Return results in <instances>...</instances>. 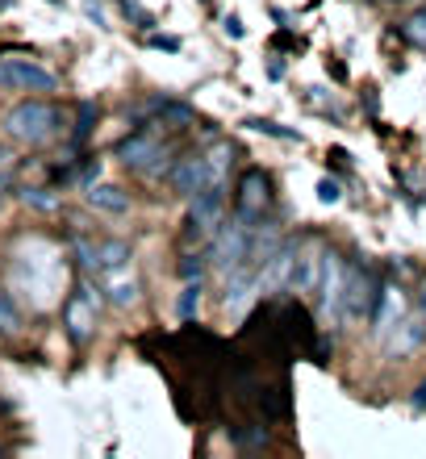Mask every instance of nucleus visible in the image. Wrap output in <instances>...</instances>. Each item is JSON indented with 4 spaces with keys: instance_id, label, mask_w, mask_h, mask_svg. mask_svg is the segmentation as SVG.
Here are the masks:
<instances>
[{
    "instance_id": "obj_6",
    "label": "nucleus",
    "mask_w": 426,
    "mask_h": 459,
    "mask_svg": "<svg viewBox=\"0 0 426 459\" xmlns=\"http://www.w3.org/2000/svg\"><path fill=\"white\" fill-rule=\"evenodd\" d=\"M222 213H226V184H205L196 196H188V238L196 234H209V230L222 226Z\"/></svg>"
},
{
    "instance_id": "obj_9",
    "label": "nucleus",
    "mask_w": 426,
    "mask_h": 459,
    "mask_svg": "<svg viewBox=\"0 0 426 459\" xmlns=\"http://www.w3.org/2000/svg\"><path fill=\"white\" fill-rule=\"evenodd\" d=\"M343 280H347V264L339 251L322 247V280H317V301L322 309H343Z\"/></svg>"
},
{
    "instance_id": "obj_13",
    "label": "nucleus",
    "mask_w": 426,
    "mask_h": 459,
    "mask_svg": "<svg viewBox=\"0 0 426 459\" xmlns=\"http://www.w3.org/2000/svg\"><path fill=\"white\" fill-rule=\"evenodd\" d=\"M317 280H322V251H301L297 247V259H292V276H289V292H297V297H309V292H317Z\"/></svg>"
},
{
    "instance_id": "obj_20",
    "label": "nucleus",
    "mask_w": 426,
    "mask_h": 459,
    "mask_svg": "<svg viewBox=\"0 0 426 459\" xmlns=\"http://www.w3.org/2000/svg\"><path fill=\"white\" fill-rule=\"evenodd\" d=\"M205 163H209V180L213 184H226V168L234 163V146L230 143H218L205 151Z\"/></svg>"
},
{
    "instance_id": "obj_8",
    "label": "nucleus",
    "mask_w": 426,
    "mask_h": 459,
    "mask_svg": "<svg viewBox=\"0 0 426 459\" xmlns=\"http://www.w3.org/2000/svg\"><path fill=\"white\" fill-rule=\"evenodd\" d=\"M159 151H163V138H159L155 126H143V130H135L130 138L117 143V159H122L126 168H135V171L151 168V163L159 159Z\"/></svg>"
},
{
    "instance_id": "obj_31",
    "label": "nucleus",
    "mask_w": 426,
    "mask_h": 459,
    "mask_svg": "<svg viewBox=\"0 0 426 459\" xmlns=\"http://www.w3.org/2000/svg\"><path fill=\"white\" fill-rule=\"evenodd\" d=\"M222 25H226V34L230 38H243V22H239V17H226Z\"/></svg>"
},
{
    "instance_id": "obj_27",
    "label": "nucleus",
    "mask_w": 426,
    "mask_h": 459,
    "mask_svg": "<svg viewBox=\"0 0 426 459\" xmlns=\"http://www.w3.org/2000/svg\"><path fill=\"white\" fill-rule=\"evenodd\" d=\"M205 259H209V255H201V251H188V255H184V259H180V280H201V272H205Z\"/></svg>"
},
{
    "instance_id": "obj_10",
    "label": "nucleus",
    "mask_w": 426,
    "mask_h": 459,
    "mask_svg": "<svg viewBox=\"0 0 426 459\" xmlns=\"http://www.w3.org/2000/svg\"><path fill=\"white\" fill-rule=\"evenodd\" d=\"M168 184H171V193L176 196H196L205 184H213L209 180V163H205V155H184V159H176V168H171V176H168Z\"/></svg>"
},
{
    "instance_id": "obj_21",
    "label": "nucleus",
    "mask_w": 426,
    "mask_h": 459,
    "mask_svg": "<svg viewBox=\"0 0 426 459\" xmlns=\"http://www.w3.org/2000/svg\"><path fill=\"white\" fill-rule=\"evenodd\" d=\"M0 330L4 334H17L22 330V309H17V301H13V292L0 284Z\"/></svg>"
},
{
    "instance_id": "obj_30",
    "label": "nucleus",
    "mask_w": 426,
    "mask_h": 459,
    "mask_svg": "<svg viewBox=\"0 0 426 459\" xmlns=\"http://www.w3.org/2000/svg\"><path fill=\"white\" fill-rule=\"evenodd\" d=\"M25 201H30V205H38V209H55V205H59V201H55L50 193H42V188H25Z\"/></svg>"
},
{
    "instance_id": "obj_24",
    "label": "nucleus",
    "mask_w": 426,
    "mask_h": 459,
    "mask_svg": "<svg viewBox=\"0 0 426 459\" xmlns=\"http://www.w3.org/2000/svg\"><path fill=\"white\" fill-rule=\"evenodd\" d=\"M247 126H251V130H259V134H272V138H281V143H301V134H297V130H281L276 121L251 117V121H247Z\"/></svg>"
},
{
    "instance_id": "obj_28",
    "label": "nucleus",
    "mask_w": 426,
    "mask_h": 459,
    "mask_svg": "<svg viewBox=\"0 0 426 459\" xmlns=\"http://www.w3.org/2000/svg\"><path fill=\"white\" fill-rule=\"evenodd\" d=\"M122 13L130 17V22H138V30H151V25H155V17H151L146 9H138L135 0H122Z\"/></svg>"
},
{
    "instance_id": "obj_22",
    "label": "nucleus",
    "mask_w": 426,
    "mask_h": 459,
    "mask_svg": "<svg viewBox=\"0 0 426 459\" xmlns=\"http://www.w3.org/2000/svg\"><path fill=\"white\" fill-rule=\"evenodd\" d=\"M402 38L410 42V47H418V50H426V9H418V13H410L402 22Z\"/></svg>"
},
{
    "instance_id": "obj_5",
    "label": "nucleus",
    "mask_w": 426,
    "mask_h": 459,
    "mask_svg": "<svg viewBox=\"0 0 426 459\" xmlns=\"http://www.w3.org/2000/svg\"><path fill=\"white\" fill-rule=\"evenodd\" d=\"M380 297V284L372 276V267L347 264V280H343V314L347 317H372V305Z\"/></svg>"
},
{
    "instance_id": "obj_15",
    "label": "nucleus",
    "mask_w": 426,
    "mask_h": 459,
    "mask_svg": "<svg viewBox=\"0 0 426 459\" xmlns=\"http://www.w3.org/2000/svg\"><path fill=\"white\" fill-rule=\"evenodd\" d=\"M105 292L117 309H130L138 301V276H130L126 267H113V272H105Z\"/></svg>"
},
{
    "instance_id": "obj_11",
    "label": "nucleus",
    "mask_w": 426,
    "mask_h": 459,
    "mask_svg": "<svg viewBox=\"0 0 426 459\" xmlns=\"http://www.w3.org/2000/svg\"><path fill=\"white\" fill-rule=\"evenodd\" d=\"M259 267L264 264L247 259L243 267L226 272V292H222V305H226V309H247V305H251V297L259 292Z\"/></svg>"
},
{
    "instance_id": "obj_19",
    "label": "nucleus",
    "mask_w": 426,
    "mask_h": 459,
    "mask_svg": "<svg viewBox=\"0 0 426 459\" xmlns=\"http://www.w3.org/2000/svg\"><path fill=\"white\" fill-rule=\"evenodd\" d=\"M159 121L171 126V130H188L196 121V113H193V105H184V100H159Z\"/></svg>"
},
{
    "instance_id": "obj_17",
    "label": "nucleus",
    "mask_w": 426,
    "mask_h": 459,
    "mask_svg": "<svg viewBox=\"0 0 426 459\" xmlns=\"http://www.w3.org/2000/svg\"><path fill=\"white\" fill-rule=\"evenodd\" d=\"M88 205L100 209V213H126L130 209V196L122 188H113V184H92L88 188Z\"/></svg>"
},
{
    "instance_id": "obj_18",
    "label": "nucleus",
    "mask_w": 426,
    "mask_h": 459,
    "mask_svg": "<svg viewBox=\"0 0 426 459\" xmlns=\"http://www.w3.org/2000/svg\"><path fill=\"white\" fill-rule=\"evenodd\" d=\"M97 259H100V272H113V267L130 264L135 251H130V242L126 238H105V242H97Z\"/></svg>"
},
{
    "instance_id": "obj_1",
    "label": "nucleus",
    "mask_w": 426,
    "mask_h": 459,
    "mask_svg": "<svg viewBox=\"0 0 426 459\" xmlns=\"http://www.w3.org/2000/svg\"><path fill=\"white\" fill-rule=\"evenodd\" d=\"M59 121L63 113L50 105V100H22V105H13L9 113H4V134L9 138H17V143H50L55 134H59Z\"/></svg>"
},
{
    "instance_id": "obj_29",
    "label": "nucleus",
    "mask_w": 426,
    "mask_h": 459,
    "mask_svg": "<svg viewBox=\"0 0 426 459\" xmlns=\"http://www.w3.org/2000/svg\"><path fill=\"white\" fill-rule=\"evenodd\" d=\"M339 196H343L339 180H317V201H326V205H335Z\"/></svg>"
},
{
    "instance_id": "obj_4",
    "label": "nucleus",
    "mask_w": 426,
    "mask_h": 459,
    "mask_svg": "<svg viewBox=\"0 0 426 459\" xmlns=\"http://www.w3.org/2000/svg\"><path fill=\"white\" fill-rule=\"evenodd\" d=\"M272 205V180L264 168H247L243 176H239V188H234V213L243 221H251V226H259L264 221V213H268Z\"/></svg>"
},
{
    "instance_id": "obj_33",
    "label": "nucleus",
    "mask_w": 426,
    "mask_h": 459,
    "mask_svg": "<svg viewBox=\"0 0 426 459\" xmlns=\"http://www.w3.org/2000/svg\"><path fill=\"white\" fill-rule=\"evenodd\" d=\"M414 405H426V380L418 385V397H414Z\"/></svg>"
},
{
    "instance_id": "obj_32",
    "label": "nucleus",
    "mask_w": 426,
    "mask_h": 459,
    "mask_svg": "<svg viewBox=\"0 0 426 459\" xmlns=\"http://www.w3.org/2000/svg\"><path fill=\"white\" fill-rule=\"evenodd\" d=\"M151 47H163V50H180V38H151Z\"/></svg>"
},
{
    "instance_id": "obj_2",
    "label": "nucleus",
    "mask_w": 426,
    "mask_h": 459,
    "mask_svg": "<svg viewBox=\"0 0 426 459\" xmlns=\"http://www.w3.org/2000/svg\"><path fill=\"white\" fill-rule=\"evenodd\" d=\"M251 242H256V226L234 213L230 221L218 226V238L209 247V259H213V267L226 276V272H234V267H243L247 259H251Z\"/></svg>"
},
{
    "instance_id": "obj_3",
    "label": "nucleus",
    "mask_w": 426,
    "mask_h": 459,
    "mask_svg": "<svg viewBox=\"0 0 426 459\" xmlns=\"http://www.w3.org/2000/svg\"><path fill=\"white\" fill-rule=\"evenodd\" d=\"M97 314H100V292L84 280V284L63 301V326H67V339L84 347V342L97 334Z\"/></svg>"
},
{
    "instance_id": "obj_34",
    "label": "nucleus",
    "mask_w": 426,
    "mask_h": 459,
    "mask_svg": "<svg viewBox=\"0 0 426 459\" xmlns=\"http://www.w3.org/2000/svg\"><path fill=\"white\" fill-rule=\"evenodd\" d=\"M393 4H410V0H393Z\"/></svg>"
},
{
    "instance_id": "obj_26",
    "label": "nucleus",
    "mask_w": 426,
    "mask_h": 459,
    "mask_svg": "<svg viewBox=\"0 0 426 459\" xmlns=\"http://www.w3.org/2000/svg\"><path fill=\"white\" fill-rule=\"evenodd\" d=\"M92 121H97V105H92V100H84V105H80V121H75V143H84L88 134H92Z\"/></svg>"
},
{
    "instance_id": "obj_14",
    "label": "nucleus",
    "mask_w": 426,
    "mask_h": 459,
    "mask_svg": "<svg viewBox=\"0 0 426 459\" xmlns=\"http://www.w3.org/2000/svg\"><path fill=\"white\" fill-rule=\"evenodd\" d=\"M402 309H405L402 289H393V284H385V289H380V297H377V305H372V317H368V322H372V330H377L380 339H385V334L393 330V322L402 317Z\"/></svg>"
},
{
    "instance_id": "obj_25",
    "label": "nucleus",
    "mask_w": 426,
    "mask_h": 459,
    "mask_svg": "<svg viewBox=\"0 0 426 459\" xmlns=\"http://www.w3.org/2000/svg\"><path fill=\"white\" fill-rule=\"evenodd\" d=\"M72 255H75V264L84 267V272H100V259H97V247H92V242L88 238H80L72 247Z\"/></svg>"
},
{
    "instance_id": "obj_12",
    "label": "nucleus",
    "mask_w": 426,
    "mask_h": 459,
    "mask_svg": "<svg viewBox=\"0 0 426 459\" xmlns=\"http://www.w3.org/2000/svg\"><path fill=\"white\" fill-rule=\"evenodd\" d=\"M292 259H297V242H281V247L268 255V264L259 267V292H276L281 284H289Z\"/></svg>"
},
{
    "instance_id": "obj_7",
    "label": "nucleus",
    "mask_w": 426,
    "mask_h": 459,
    "mask_svg": "<svg viewBox=\"0 0 426 459\" xmlns=\"http://www.w3.org/2000/svg\"><path fill=\"white\" fill-rule=\"evenodd\" d=\"M0 84L22 88V92H55L59 80H55L47 67H38V63H30V59H9V63H0Z\"/></svg>"
},
{
    "instance_id": "obj_16",
    "label": "nucleus",
    "mask_w": 426,
    "mask_h": 459,
    "mask_svg": "<svg viewBox=\"0 0 426 459\" xmlns=\"http://www.w3.org/2000/svg\"><path fill=\"white\" fill-rule=\"evenodd\" d=\"M422 339H426V317H422V314L405 317V322H402V339L389 342V355H393V359H405L410 351L422 347Z\"/></svg>"
},
{
    "instance_id": "obj_23",
    "label": "nucleus",
    "mask_w": 426,
    "mask_h": 459,
    "mask_svg": "<svg viewBox=\"0 0 426 459\" xmlns=\"http://www.w3.org/2000/svg\"><path fill=\"white\" fill-rule=\"evenodd\" d=\"M196 309H201V280H184V292H180V305H176V314L188 322V317H196Z\"/></svg>"
}]
</instances>
